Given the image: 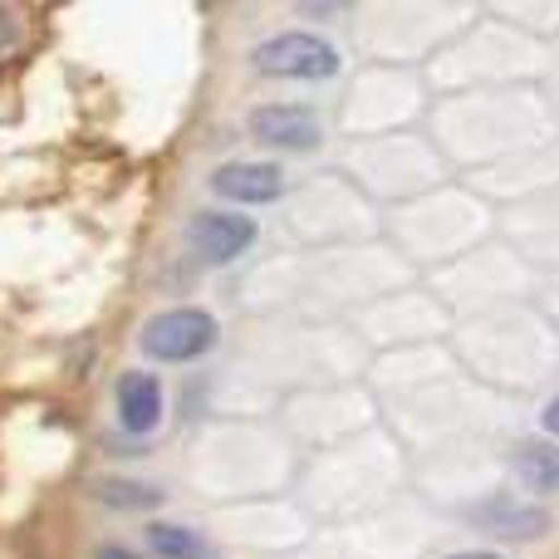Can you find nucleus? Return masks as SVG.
I'll return each mask as SVG.
<instances>
[{"label":"nucleus","instance_id":"423d86ee","mask_svg":"<svg viewBox=\"0 0 559 559\" xmlns=\"http://www.w3.org/2000/svg\"><path fill=\"white\" fill-rule=\"evenodd\" d=\"M114 403H118L123 432H133V437L157 432V423H163V383H157L153 373H143V368H128V373L118 378Z\"/></svg>","mask_w":559,"mask_h":559},{"label":"nucleus","instance_id":"6e6552de","mask_svg":"<svg viewBox=\"0 0 559 559\" xmlns=\"http://www.w3.org/2000/svg\"><path fill=\"white\" fill-rule=\"evenodd\" d=\"M521 481L531 491H559V447L535 442L521 452Z\"/></svg>","mask_w":559,"mask_h":559},{"label":"nucleus","instance_id":"f257e3e1","mask_svg":"<svg viewBox=\"0 0 559 559\" xmlns=\"http://www.w3.org/2000/svg\"><path fill=\"white\" fill-rule=\"evenodd\" d=\"M251 64L261 74L275 79H305V84H324V79L338 74V49L329 45L324 35H309V29H285V35H271L265 45L251 49Z\"/></svg>","mask_w":559,"mask_h":559},{"label":"nucleus","instance_id":"9d476101","mask_svg":"<svg viewBox=\"0 0 559 559\" xmlns=\"http://www.w3.org/2000/svg\"><path fill=\"white\" fill-rule=\"evenodd\" d=\"M10 45H15V15L0 10V49H10Z\"/></svg>","mask_w":559,"mask_h":559},{"label":"nucleus","instance_id":"ddd939ff","mask_svg":"<svg viewBox=\"0 0 559 559\" xmlns=\"http://www.w3.org/2000/svg\"><path fill=\"white\" fill-rule=\"evenodd\" d=\"M452 559H501V555H486V550H476V555H452Z\"/></svg>","mask_w":559,"mask_h":559},{"label":"nucleus","instance_id":"7ed1b4c3","mask_svg":"<svg viewBox=\"0 0 559 559\" xmlns=\"http://www.w3.org/2000/svg\"><path fill=\"white\" fill-rule=\"evenodd\" d=\"M187 236H192L197 261L226 265L255 246V222L241 212H202V216H192V231Z\"/></svg>","mask_w":559,"mask_h":559},{"label":"nucleus","instance_id":"1a4fd4ad","mask_svg":"<svg viewBox=\"0 0 559 559\" xmlns=\"http://www.w3.org/2000/svg\"><path fill=\"white\" fill-rule=\"evenodd\" d=\"M98 501L114 506V511H143V506H157L163 496L153 486H133V481H104L98 486Z\"/></svg>","mask_w":559,"mask_h":559},{"label":"nucleus","instance_id":"f03ea898","mask_svg":"<svg viewBox=\"0 0 559 559\" xmlns=\"http://www.w3.org/2000/svg\"><path fill=\"white\" fill-rule=\"evenodd\" d=\"M216 344V319L206 309H163L143 324V354L157 364H192Z\"/></svg>","mask_w":559,"mask_h":559},{"label":"nucleus","instance_id":"20e7f679","mask_svg":"<svg viewBox=\"0 0 559 559\" xmlns=\"http://www.w3.org/2000/svg\"><path fill=\"white\" fill-rule=\"evenodd\" d=\"M251 133L261 138L265 147H280V153H314L319 138H324V128H319L314 108H299V104H265V108H255Z\"/></svg>","mask_w":559,"mask_h":559},{"label":"nucleus","instance_id":"9b49d317","mask_svg":"<svg viewBox=\"0 0 559 559\" xmlns=\"http://www.w3.org/2000/svg\"><path fill=\"white\" fill-rule=\"evenodd\" d=\"M545 432H550L555 442H559V393L550 397V407H545Z\"/></svg>","mask_w":559,"mask_h":559},{"label":"nucleus","instance_id":"0eeeda50","mask_svg":"<svg viewBox=\"0 0 559 559\" xmlns=\"http://www.w3.org/2000/svg\"><path fill=\"white\" fill-rule=\"evenodd\" d=\"M147 550H153L157 559H222L197 531H187V525H167V521L147 525Z\"/></svg>","mask_w":559,"mask_h":559},{"label":"nucleus","instance_id":"f8f14e48","mask_svg":"<svg viewBox=\"0 0 559 559\" xmlns=\"http://www.w3.org/2000/svg\"><path fill=\"white\" fill-rule=\"evenodd\" d=\"M98 559H138V555L123 550V545H104V550H98Z\"/></svg>","mask_w":559,"mask_h":559},{"label":"nucleus","instance_id":"39448f33","mask_svg":"<svg viewBox=\"0 0 559 559\" xmlns=\"http://www.w3.org/2000/svg\"><path fill=\"white\" fill-rule=\"evenodd\" d=\"M206 182H212L216 197L241 202V206L280 202V192H285V173H280L275 163H226V167H216Z\"/></svg>","mask_w":559,"mask_h":559}]
</instances>
